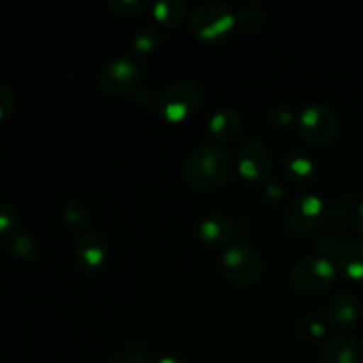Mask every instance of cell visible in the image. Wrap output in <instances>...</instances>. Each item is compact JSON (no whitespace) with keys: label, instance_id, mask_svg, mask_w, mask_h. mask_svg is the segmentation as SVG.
<instances>
[{"label":"cell","instance_id":"6da1fadb","mask_svg":"<svg viewBox=\"0 0 363 363\" xmlns=\"http://www.w3.org/2000/svg\"><path fill=\"white\" fill-rule=\"evenodd\" d=\"M184 179L191 188L211 191L223 186L230 176V160L223 149L202 144L190 152L184 162Z\"/></svg>","mask_w":363,"mask_h":363},{"label":"cell","instance_id":"7a4b0ae2","mask_svg":"<svg viewBox=\"0 0 363 363\" xmlns=\"http://www.w3.org/2000/svg\"><path fill=\"white\" fill-rule=\"evenodd\" d=\"M222 268L227 279L238 286H254L262 275L261 254L248 241H230L222 254Z\"/></svg>","mask_w":363,"mask_h":363},{"label":"cell","instance_id":"3957f363","mask_svg":"<svg viewBox=\"0 0 363 363\" xmlns=\"http://www.w3.org/2000/svg\"><path fill=\"white\" fill-rule=\"evenodd\" d=\"M191 30L204 41H222L236 25V14L222 2L208 0L195 7L191 13Z\"/></svg>","mask_w":363,"mask_h":363},{"label":"cell","instance_id":"277c9868","mask_svg":"<svg viewBox=\"0 0 363 363\" xmlns=\"http://www.w3.org/2000/svg\"><path fill=\"white\" fill-rule=\"evenodd\" d=\"M142 69L133 57L116 55L99 71L98 85L110 98H121L140 87Z\"/></svg>","mask_w":363,"mask_h":363},{"label":"cell","instance_id":"5b68a950","mask_svg":"<svg viewBox=\"0 0 363 363\" xmlns=\"http://www.w3.org/2000/svg\"><path fill=\"white\" fill-rule=\"evenodd\" d=\"M335 280V266L330 259L319 254L303 255L291 269V282L303 293L315 294L328 289Z\"/></svg>","mask_w":363,"mask_h":363},{"label":"cell","instance_id":"8992f818","mask_svg":"<svg viewBox=\"0 0 363 363\" xmlns=\"http://www.w3.org/2000/svg\"><path fill=\"white\" fill-rule=\"evenodd\" d=\"M201 91L194 84L181 82L167 87L156 101V112L169 123H179L194 116L201 106Z\"/></svg>","mask_w":363,"mask_h":363},{"label":"cell","instance_id":"52a82bcc","mask_svg":"<svg viewBox=\"0 0 363 363\" xmlns=\"http://www.w3.org/2000/svg\"><path fill=\"white\" fill-rule=\"evenodd\" d=\"M339 117L323 103H314L301 110L296 119L298 133L311 144H328L339 133Z\"/></svg>","mask_w":363,"mask_h":363},{"label":"cell","instance_id":"ba28073f","mask_svg":"<svg viewBox=\"0 0 363 363\" xmlns=\"http://www.w3.org/2000/svg\"><path fill=\"white\" fill-rule=\"evenodd\" d=\"M328 216V208L318 195H301L294 199L284 213V222L293 233L308 234L319 229Z\"/></svg>","mask_w":363,"mask_h":363},{"label":"cell","instance_id":"9c48e42d","mask_svg":"<svg viewBox=\"0 0 363 363\" xmlns=\"http://www.w3.org/2000/svg\"><path fill=\"white\" fill-rule=\"evenodd\" d=\"M272 151L259 138H250L238 149V170L247 181L266 183L272 172Z\"/></svg>","mask_w":363,"mask_h":363},{"label":"cell","instance_id":"30bf717a","mask_svg":"<svg viewBox=\"0 0 363 363\" xmlns=\"http://www.w3.org/2000/svg\"><path fill=\"white\" fill-rule=\"evenodd\" d=\"M108 252L110 243L105 234L98 229H87L74 243V262L80 272L96 273L105 264Z\"/></svg>","mask_w":363,"mask_h":363},{"label":"cell","instance_id":"8fae6325","mask_svg":"<svg viewBox=\"0 0 363 363\" xmlns=\"http://www.w3.org/2000/svg\"><path fill=\"white\" fill-rule=\"evenodd\" d=\"M243 130V117L236 108L222 106L209 117V133L220 144H229L240 137Z\"/></svg>","mask_w":363,"mask_h":363},{"label":"cell","instance_id":"7c38bea8","mask_svg":"<svg viewBox=\"0 0 363 363\" xmlns=\"http://www.w3.org/2000/svg\"><path fill=\"white\" fill-rule=\"evenodd\" d=\"M236 223L230 216L222 215V213H211V215L204 216L197 225V236L201 238L204 243L211 245H222L230 243V240L236 234Z\"/></svg>","mask_w":363,"mask_h":363},{"label":"cell","instance_id":"4fadbf2b","mask_svg":"<svg viewBox=\"0 0 363 363\" xmlns=\"http://www.w3.org/2000/svg\"><path fill=\"white\" fill-rule=\"evenodd\" d=\"M362 314V301L354 294L344 293L333 298L326 308V319L335 328H350Z\"/></svg>","mask_w":363,"mask_h":363},{"label":"cell","instance_id":"5bb4252c","mask_svg":"<svg viewBox=\"0 0 363 363\" xmlns=\"http://www.w3.org/2000/svg\"><path fill=\"white\" fill-rule=\"evenodd\" d=\"M323 363H362V350L350 335H333L323 347Z\"/></svg>","mask_w":363,"mask_h":363},{"label":"cell","instance_id":"9a60e30c","mask_svg":"<svg viewBox=\"0 0 363 363\" xmlns=\"http://www.w3.org/2000/svg\"><path fill=\"white\" fill-rule=\"evenodd\" d=\"M335 266L347 279H363V243H344L335 255Z\"/></svg>","mask_w":363,"mask_h":363},{"label":"cell","instance_id":"2e32d148","mask_svg":"<svg viewBox=\"0 0 363 363\" xmlns=\"http://www.w3.org/2000/svg\"><path fill=\"white\" fill-rule=\"evenodd\" d=\"M188 14V6L183 0H158L152 4V16L169 28H177L184 23Z\"/></svg>","mask_w":363,"mask_h":363},{"label":"cell","instance_id":"e0dca14e","mask_svg":"<svg viewBox=\"0 0 363 363\" xmlns=\"http://www.w3.org/2000/svg\"><path fill=\"white\" fill-rule=\"evenodd\" d=\"M284 170H286V176L291 181H296V183H307L314 177L315 167L312 162L311 156L303 151H289L284 158Z\"/></svg>","mask_w":363,"mask_h":363},{"label":"cell","instance_id":"ac0fdd59","mask_svg":"<svg viewBox=\"0 0 363 363\" xmlns=\"http://www.w3.org/2000/svg\"><path fill=\"white\" fill-rule=\"evenodd\" d=\"M163 46V34L155 27H145L138 28L135 32V35L131 38L130 43V50L133 55H151V53L158 52L160 48Z\"/></svg>","mask_w":363,"mask_h":363},{"label":"cell","instance_id":"d6986e66","mask_svg":"<svg viewBox=\"0 0 363 363\" xmlns=\"http://www.w3.org/2000/svg\"><path fill=\"white\" fill-rule=\"evenodd\" d=\"M9 250L16 259L25 262H30L38 257L39 243L30 233L27 230H16L9 238Z\"/></svg>","mask_w":363,"mask_h":363},{"label":"cell","instance_id":"ffe728a7","mask_svg":"<svg viewBox=\"0 0 363 363\" xmlns=\"http://www.w3.org/2000/svg\"><path fill=\"white\" fill-rule=\"evenodd\" d=\"M264 23V13L254 4H247L236 14V25L245 32L257 30Z\"/></svg>","mask_w":363,"mask_h":363},{"label":"cell","instance_id":"44dd1931","mask_svg":"<svg viewBox=\"0 0 363 363\" xmlns=\"http://www.w3.org/2000/svg\"><path fill=\"white\" fill-rule=\"evenodd\" d=\"M62 218L71 229H84L89 222V213L80 202H67L62 209Z\"/></svg>","mask_w":363,"mask_h":363},{"label":"cell","instance_id":"7402d4cb","mask_svg":"<svg viewBox=\"0 0 363 363\" xmlns=\"http://www.w3.org/2000/svg\"><path fill=\"white\" fill-rule=\"evenodd\" d=\"M268 123L272 124L275 130H287V128H291L296 123V116H294V112L291 108L279 105L273 106L268 112Z\"/></svg>","mask_w":363,"mask_h":363},{"label":"cell","instance_id":"603a6c76","mask_svg":"<svg viewBox=\"0 0 363 363\" xmlns=\"http://www.w3.org/2000/svg\"><path fill=\"white\" fill-rule=\"evenodd\" d=\"M300 332L305 339L315 340L321 339V337L325 335L326 328L318 318H314V315H303L300 321Z\"/></svg>","mask_w":363,"mask_h":363},{"label":"cell","instance_id":"cb8c5ba5","mask_svg":"<svg viewBox=\"0 0 363 363\" xmlns=\"http://www.w3.org/2000/svg\"><path fill=\"white\" fill-rule=\"evenodd\" d=\"M147 0H108L106 6L119 14H137L147 7Z\"/></svg>","mask_w":363,"mask_h":363},{"label":"cell","instance_id":"d4e9b609","mask_svg":"<svg viewBox=\"0 0 363 363\" xmlns=\"http://www.w3.org/2000/svg\"><path fill=\"white\" fill-rule=\"evenodd\" d=\"M14 110V94L6 84H0V123L6 121Z\"/></svg>","mask_w":363,"mask_h":363},{"label":"cell","instance_id":"484cf974","mask_svg":"<svg viewBox=\"0 0 363 363\" xmlns=\"http://www.w3.org/2000/svg\"><path fill=\"white\" fill-rule=\"evenodd\" d=\"M18 222L16 209L9 206L7 202H0V234L7 233L13 229Z\"/></svg>","mask_w":363,"mask_h":363},{"label":"cell","instance_id":"4316f807","mask_svg":"<svg viewBox=\"0 0 363 363\" xmlns=\"http://www.w3.org/2000/svg\"><path fill=\"white\" fill-rule=\"evenodd\" d=\"M340 247H342V245H339L337 238L332 236V234H326V236H323L321 240L318 241L319 255H323V257H326V259L335 257Z\"/></svg>","mask_w":363,"mask_h":363},{"label":"cell","instance_id":"83f0119b","mask_svg":"<svg viewBox=\"0 0 363 363\" xmlns=\"http://www.w3.org/2000/svg\"><path fill=\"white\" fill-rule=\"evenodd\" d=\"M156 101H158V98H156V94L151 89L138 87L137 91L133 92V103L137 106H140V108H149V106L152 105L156 106Z\"/></svg>","mask_w":363,"mask_h":363},{"label":"cell","instance_id":"f1b7e54d","mask_svg":"<svg viewBox=\"0 0 363 363\" xmlns=\"http://www.w3.org/2000/svg\"><path fill=\"white\" fill-rule=\"evenodd\" d=\"M117 363H151V362H149L147 354H145L142 350H138V347H128V350H124L123 353L119 354Z\"/></svg>","mask_w":363,"mask_h":363},{"label":"cell","instance_id":"f546056e","mask_svg":"<svg viewBox=\"0 0 363 363\" xmlns=\"http://www.w3.org/2000/svg\"><path fill=\"white\" fill-rule=\"evenodd\" d=\"M351 213V204L350 202L342 201V199H337V201L332 202V206L328 208V216L333 220H344L347 218Z\"/></svg>","mask_w":363,"mask_h":363},{"label":"cell","instance_id":"4dcf8cb0","mask_svg":"<svg viewBox=\"0 0 363 363\" xmlns=\"http://www.w3.org/2000/svg\"><path fill=\"white\" fill-rule=\"evenodd\" d=\"M262 194H264V197L268 199V201L279 202L280 199H282L284 190L277 183H269V181H266V183H262Z\"/></svg>","mask_w":363,"mask_h":363},{"label":"cell","instance_id":"1f68e13d","mask_svg":"<svg viewBox=\"0 0 363 363\" xmlns=\"http://www.w3.org/2000/svg\"><path fill=\"white\" fill-rule=\"evenodd\" d=\"M354 225H357V230L363 234V201L358 206L357 213H354Z\"/></svg>","mask_w":363,"mask_h":363},{"label":"cell","instance_id":"d6a6232c","mask_svg":"<svg viewBox=\"0 0 363 363\" xmlns=\"http://www.w3.org/2000/svg\"><path fill=\"white\" fill-rule=\"evenodd\" d=\"M158 363H188V362L181 360V358H176V357H163L162 360H158Z\"/></svg>","mask_w":363,"mask_h":363}]
</instances>
